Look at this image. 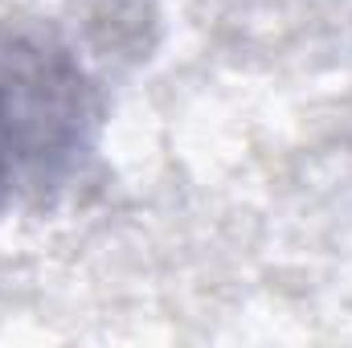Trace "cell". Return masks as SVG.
<instances>
[{
	"label": "cell",
	"instance_id": "cell-1",
	"mask_svg": "<svg viewBox=\"0 0 352 348\" xmlns=\"http://www.w3.org/2000/svg\"><path fill=\"white\" fill-rule=\"evenodd\" d=\"M102 98L78 54L33 25H0V217L54 201L87 168Z\"/></svg>",
	"mask_w": 352,
	"mask_h": 348
}]
</instances>
